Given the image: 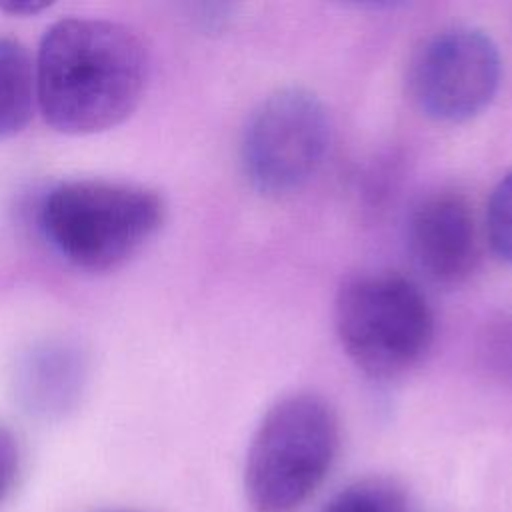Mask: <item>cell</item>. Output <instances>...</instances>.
<instances>
[{
	"label": "cell",
	"instance_id": "obj_1",
	"mask_svg": "<svg viewBox=\"0 0 512 512\" xmlns=\"http://www.w3.org/2000/svg\"><path fill=\"white\" fill-rule=\"evenodd\" d=\"M34 72L44 120L64 134H94L136 110L148 54L140 36L120 22L70 16L44 32Z\"/></svg>",
	"mask_w": 512,
	"mask_h": 512
},
{
	"label": "cell",
	"instance_id": "obj_2",
	"mask_svg": "<svg viewBox=\"0 0 512 512\" xmlns=\"http://www.w3.org/2000/svg\"><path fill=\"white\" fill-rule=\"evenodd\" d=\"M164 200L150 188L112 180H70L40 204V228L56 252L90 272L114 270L162 226Z\"/></svg>",
	"mask_w": 512,
	"mask_h": 512
},
{
	"label": "cell",
	"instance_id": "obj_3",
	"mask_svg": "<svg viewBox=\"0 0 512 512\" xmlns=\"http://www.w3.org/2000/svg\"><path fill=\"white\" fill-rule=\"evenodd\" d=\"M340 446L334 408L318 394L294 392L262 416L244 466L254 512H294L324 482Z\"/></svg>",
	"mask_w": 512,
	"mask_h": 512
},
{
	"label": "cell",
	"instance_id": "obj_4",
	"mask_svg": "<svg viewBox=\"0 0 512 512\" xmlns=\"http://www.w3.org/2000/svg\"><path fill=\"white\" fill-rule=\"evenodd\" d=\"M334 328L350 362L368 378L396 380L434 342V312L422 290L392 272L350 276L334 300Z\"/></svg>",
	"mask_w": 512,
	"mask_h": 512
},
{
	"label": "cell",
	"instance_id": "obj_5",
	"mask_svg": "<svg viewBox=\"0 0 512 512\" xmlns=\"http://www.w3.org/2000/svg\"><path fill=\"white\" fill-rule=\"evenodd\" d=\"M330 118L322 100L300 86L278 88L258 102L240 140L246 180L264 196L302 188L322 166Z\"/></svg>",
	"mask_w": 512,
	"mask_h": 512
},
{
	"label": "cell",
	"instance_id": "obj_6",
	"mask_svg": "<svg viewBox=\"0 0 512 512\" xmlns=\"http://www.w3.org/2000/svg\"><path fill=\"white\" fill-rule=\"evenodd\" d=\"M502 56L490 34L452 26L428 36L406 74L412 104L430 120L458 124L482 114L498 94Z\"/></svg>",
	"mask_w": 512,
	"mask_h": 512
},
{
	"label": "cell",
	"instance_id": "obj_7",
	"mask_svg": "<svg viewBox=\"0 0 512 512\" xmlns=\"http://www.w3.org/2000/svg\"><path fill=\"white\" fill-rule=\"evenodd\" d=\"M414 266L438 286H458L474 270L478 240L472 208L456 190H434L416 200L406 220Z\"/></svg>",
	"mask_w": 512,
	"mask_h": 512
},
{
	"label": "cell",
	"instance_id": "obj_8",
	"mask_svg": "<svg viewBox=\"0 0 512 512\" xmlns=\"http://www.w3.org/2000/svg\"><path fill=\"white\" fill-rule=\"evenodd\" d=\"M80 360L62 346L36 350L22 366L20 398L30 412L58 416L70 408L80 388Z\"/></svg>",
	"mask_w": 512,
	"mask_h": 512
},
{
	"label": "cell",
	"instance_id": "obj_9",
	"mask_svg": "<svg viewBox=\"0 0 512 512\" xmlns=\"http://www.w3.org/2000/svg\"><path fill=\"white\" fill-rule=\"evenodd\" d=\"M36 102L34 60L22 42L0 36V138L24 130Z\"/></svg>",
	"mask_w": 512,
	"mask_h": 512
},
{
	"label": "cell",
	"instance_id": "obj_10",
	"mask_svg": "<svg viewBox=\"0 0 512 512\" xmlns=\"http://www.w3.org/2000/svg\"><path fill=\"white\" fill-rule=\"evenodd\" d=\"M322 512H408L406 498L388 480H360L334 494Z\"/></svg>",
	"mask_w": 512,
	"mask_h": 512
},
{
	"label": "cell",
	"instance_id": "obj_11",
	"mask_svg": "<svg viewBox=\"0 0 512 512\" xmlns=\"http://www.w3.org/2000/svg\"><path fill=\"white\" fill-rule=\"evenodd\" d=\"M486 236L492 252L512 266V168L496 182L488 196Z\"/></svg>",
	"mask_w": 512,
	"mask_h": 512
},
{
	"label": "cell",
	"instance_id": "obj_12",
	"mask_svg": "<svg viewBox=\"0 0 512 512\" xmlns=\"http://www.w3.org/2000/svg\"><path fill=\"white\" fill-rule=\"evenodd\" d=\"M482 354L492 372L512 376V320H502L488 328Z\"/></svg>",
	"mask_w": 512,
	"mask_h": 512
},
{
	"label": "cell",
	"instance_id": "obj_13",
	"mask_svg": "<svg viewBox=\"0 0 512 512\" xmlns=\"http://www.w3.org/2000/svg\"><path fill=\"white\" fill-rule=\"evenodd\" d=\"M22 464L20 444L14 432L0 424V504L10 496L18 482Z\"/></svg>",
	"mask_w": 512,
	"mask_h": 512
},
{
	"label": "cell",
	"instance_id": "obj_14",
	"mask_svg": "<svg viewBox=\"0 0 512 512\" xmlns=\"http://www.w3.org/2000/svg\"><path fill=\"white\" fill-rule=\"evenodd\" d=\"M48 4L46 2H4L0 4V10L4 12H10V14H36L40 12L42 8H46Z\"/></svg>",
	"mask_w": 512,
	"mask_h": 512
},
{
	"label": "cell",
	"instance_id": "obj_15",
	"mask_svg": "<svg viewBox=\"0 0 512 512\" xmlns=\"http://www.w3.org/2000/svg\"><path fill=\"white\" fill-rule=\"evenodd\" d=\"M100 512H136V510H100Z\"/></svg>",
	"mask_w": 512,
	"mask_h": 512
}]
</instances>
